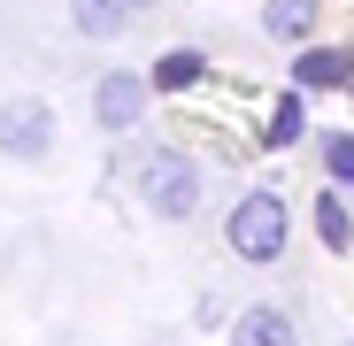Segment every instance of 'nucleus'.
<instances>
[{
    "label": "nucleus",
    "instance_id": "nucleus-1",
    "mask_svg": "<svg viewBox=\"0 0 354 346\" xmlns=\"http://www.w3.org/2000/svg\"><path fill=\"white\" fill-rule=\"evenodd\" d=\"M131 193H139V208L162 215V223H193V215H201V162H193L185 146L154 139V146L131 154Z\"/></svg>",
    "mask_w": 354,
    "mask_h": 346
},
{
    "label": "nucleus",
    "instance_id": "nucleus-2",
    "mask_svg": "<svg viewBox=\"0 0 354 346\" xmlns=\"http://www.w3.org/2000/svg\"><path fill=\"white\" fill-rule=\"evenodd\" d=\"M285 239H292V215H285V193H277V185H247L239 200H231V215H223V247H231V262L270 269V262L285 254Z\"/></svg>",
    "mask_w": 354,
    "mask_h": 346
},
{
    "label": "nucleus",
    "instance_id": "nucleus-3",
    "mask_svg": "<svg viewBox=\"0 0 354 346\" xmlns=\"http://www.w3.org/2000/svg\"><path fill=\"white\" fill-rule=\"evenodd\" d=\"M147 108H154L147 70H100V77H93V124H100L108 139H131V131L147 124Z\"/></svg>",
    "mask_w": 354,
    "mask_h": 346
},
{
    "label": "nucleus",
    "instance_id": "nucleus-4",
    "mask_svg": "<svg viewBox=\"0 0 354 346\" xmlns=\"http://www.w3.org/2000/svg\"><path fill=\"white\" fill-rule=\"evenodd\" d=\"M292 93H346L354 85V46L339 39H308V46H292Z\"/></svg>",
    "mask_w": 354,
    "mask_h": 346
},
{
    "label": "nucleus",
    "instance_id": "nucleus-5",
    "mask_svg": "<svg viewBox=\"0 0 354 346\" xmlns=\"http://www.w3.org/2000/svg\"><path fill=\"white\" fill-rule=\"evenodd\" d=\"M0 154L8 162H46L54 154V108L46 100H8L0 108Z\"/></svg>",
    "mask_w": 354,
    "mask_h": 346
},
{
    "label": "nucleus",
    "instance_id": "nucleus-6",
    "mask_svg": "<svg viewBox=\"0 0 354 346\" xmlns=\"http://www.w3.org/2000/svg\"><path fill=\"white\" fill-rule=\"evenodd\" d=\"M231 346H301V323H292L277 300H254L231 316Z\"/></svg>",
    "mask_w": 354,
    "mask_h": 346
},
{
    "label": "nucleus",
    "instance_id": "nucleus-7",
    "mask_svg": "<svg viewBox=\"0 0 354 346\" xmlns=\"http://www.w3.org/2000/svg\"><path fill=\"white\" fill-rule=\"evenodd\" d=\"M324 23V0H262V39L277 46H308Z\"/></svg>",
    "mask_w": 354,
    "mask_h": 346
},
{
    "label": "nucleus",
    "instance_id": "nucleus-8",
    "mask_svg": "<svg viewBox=\"0 0 354 346\" xmlns=\"http://www.w3.org/2000/svg\"><path fill=\"white\" fill-rule=\"evenodd\" d=\"M139 23V0H70V31L77 39H124Z\"/></svg>",
    "mask_w": 354,
    "mask_h": 346
},
{
    "label": "nucleus",
    "instance_id": "nucleus-9",
    "mask_svg": "<svg viewBox=\"0 0 354 346\" xmlns=\"http://www.w3.org/2000/svg\"><path fill=\"white\" fill-rule=\"evenodd\" d=\"M201 77H208V54L201 46H169V54H154V70H147L154 93H193Z\"/></svg>",
    "mask_w": 354,
    "mask_h": 346
},
{
    "label": "nucleus",
    "instance_id": "nucleus-10",
    "mask_svg": "<svg viewBox=\"0 0 354 346\" xmlns=\"http://www.w3.org/2000/svg\"><path fill=\"white\" fill-rule=\"evenodd\" d=\"M308 139V93H277L270 100V124H262V146L285 154V146H301Z\"/></svg>",
    "mask_w": 354,
    "mask_h": 346
},
{
    "label": "nucleus",
    "instance_id": "nucleus-11",
    "mask_svg": "<svg viewBox=\"0 0 354 346\" xmlns=\"http://www.w3.org/2000/svg\"><path fill=\"white\" fill-rule=\"evenodd\" d=\"M316 239L331 254H354V215H346V185H324L316 193Z\"/></svg>",
    "mask_w": 354,
    "mask_h": 346
},
{
    "label": "nucleus",
    "instance_id": "nucleus-12",
    "mask_svg": "<svg viewBox=\"0 0 354 346\" xmlns=\"http://www.w3.org/2000/svg\"><path fill=\"white\" fill-rule=\"evenodd\" d=\"M316 154L331 185H354V131H316Z\"/></svg>",
    "mask_w": 354,
    "mask_h": 346
},
{
    "label": "nucleus",
    "instance_id": "nucleus-13",
    "mask_svg": "<svg viewBox=\"0 0 354 346\" xmlns=\"http://www.w3.org/2000/svg\"><path fill=\"white\" fill-rule=\"evenodd\" d=\"M346 93H354V85H346Z\"/></svg>",
    "mask_w": 354,
    "mask_h": 346
},
{
    "label": "nucleus",
    "instance_id": "nucleus-14",
    "mask_svg": "<svg viewBox=\"0 0 354 346\" xmlns=\"http://www.w3.org/2000/svg\"><path fill=\"white\" fill-rule=\"evenodd\" d=\"M346 346H354V338H346Z\"/></svg>",
    "mask_w": 354,
    "mask_h": 346
}]
</instances>
